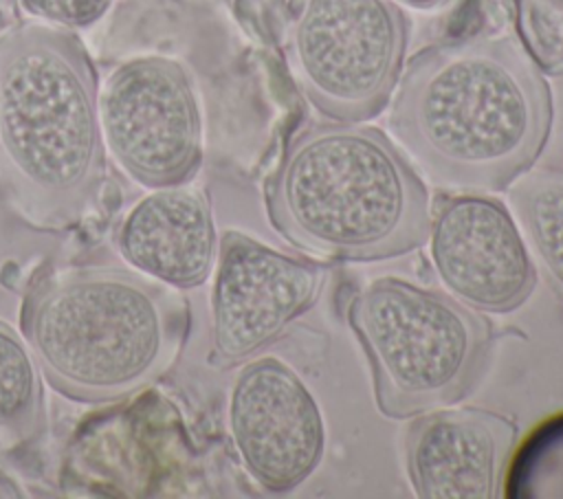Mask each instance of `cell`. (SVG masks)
Masks as SVG:
<instances>
[{
  "label": "cell",
  "instance_id": "6da1fadb",
  "mask_svg": "<svg viewBox=\"0 0 563 499\" xmlns=\"http://www.w3.org/2000/svg\"><path fill=\"white\" fill-rule=\"evenodd\" d=\"M389 125L435 182L497 191L528 171L545 147L552 92L512 37L440 42L400 73Z\"/></svg>",
  "mask_w": 563,
  "mask_h": 499
},
{
  "label": "cell",
  "instance_id": "7a4b0ae2",
  "mask_svg": "<svg viewBox=\"0 0 563 499\" xmlns=\"http://www.w3.org/2000/svg\"><path fill=\"white\" fill-rule=\"evenodd\" d=\"M106 178L99 84L81 40L26 22L0 35V187L33 229L64 231Z\"/></svg>",
  "mask_w": 563,
  "mask_h": 499
},
{
  "label": "cell",
  "instance_id": "3957f363",
  "mask_svg": "<svg viewBox=\"0 0 563 499\" xmlns=\"http://www.w3.org/2000/svg\"><path fill=\"white\" fill-rule=\"evenodd\" d=\"M275 231L325 259L376 262L427 242L429 191L372 125L334 121L299 132L264 189Z\"/></svg>",
  "mask_w": 563,
  "mask_h": 499
},
{
  "label": "cell",
  "instance_id": "277c9868",
  "mask_svg": "<svg viewBox=\"0 0 563 499\" xmlns=\"http://www.w3.org/2000/svg\"><path fill=\"white\" fill-rule=\"evenodd\" d=\"M20 328L53 389L77 402H114L174 363L187 306L169 286L130 270L64 268L29 290Z\"/></svg>",
  "mask_w": 563,
  "mask_h": 499
},
{
  "label": "cell",
  "instance_id": "5b68a950",
  "mask_svg": "<svg viewBox=\"0 0 563 499\" xmlns=\"http://www.w3.org/2000/svg\"><path fill=\"white\" fill-rule=\"evenodd\" d=\"M383 415L405 420L451 407L479 380L490 325L466 303L396 277L367 284L347 303Z\"/></svg>",
  "mask_w": 563,
  "mask_h": 499
},
{
  "label": "cell",
  "instance_id": "8992f818",
  "mask_svg": "<svg viewBox=\"0 0 563 499\" xmlns=\"http://www.w3.org/2000/svg\"><path fill=\"white\" fill-rule=\"evenodd\" d=\"M407 37V18L394 0H301L288 31V59L321 114L361 123L391 99Z\"/></svg>",
  "mask_w": 563,
  "mask_h": 499
},
{
  "label": "cell",
  "instance_id": "52a82bcc",
  "mask_svg": "<svg viewBox=\"0 0 563 499\" xmlns=\"http://www.w3.org/2000/svg\"><path fill=\"white\" fill-rule=\"evenodd\" d=\"M103 147L147 189L185 185L202 163V112L189 70L163 55L117 66L99 88Z\"/></svg>",
  "mask_w": 563,
  "mask_h": 499
},
{
  "label": "cell",
  "instance_id": "ba28073f",
  "mask_svg": "<svg viewBox=\"0 0 563 499\" xmlns=\"http://www.w3.org/2000/svg\"><path fill=\"white\" fill-rule=\"evenodd\" d=\"M325 281V264L224 233L211 290V365H240L273 345L312 308Z\"/></svg>",
  "mask_w": 563,
  "mask_h": 499
},
{
  "label": "cell",
  "instance_id": "9c48e42d",
  "mask_svg": "<svg viewBox=\"0 0 563 499\" xmlns=\"http://www.w3.org/2000/svg\"><path fill=\"white\" fill-rule=\"evenodd\" d=\"M233 448L266 492L301 486L325 453V422L303 380L277 358L244 365L229 393Z\"/></svg>",
  "mask_w": 563,
  "mask_h": 499
},
{
  "label": "cell",
  "instance_id": "30bf717a",
  "mask_svg": "<svg viewBox=\"0 0 563 499\" xmlns=\"http://www.w3.org/2000/svg\"><path fill=\"white\" fill-rule=\"evenodd\" d=\"M427 242L442 284L473 310L512 312L534 288L537 273L519 226L495 198L464 193L442 200Z\"/></svg>",
  "mask_w": 563,
  "mask_h": 499
},
{
  "label": "cell",
  "instance_id": "8fae6325",
  "mask_svg": "<svg viewBox=\"0 0 563 499\" xmlns=\"http://www.w3.org/2000/svg\"><path fill=\"white\" fill-rule=\"evenodd\" d=\"M515 437V422L488 409L440 407L416 415L405 440L413 492L422 499L499 497Z\"/></svg>",
  "mask_w": 563,
  "mask_h": 499
},
{
  "label": "cell",
  "instance_id": "7c38bea8",
  "mask_svg": "<svg viewBox=\"0 0 563 499\" xmlns=\"http://www.w3.org/2000/svg\"><path fill=\"white\" fill-rule=\"evenodd\" d=\"M114 244L136 273L169 288H196L209 277L218 248L209 200L185 185L152 189L125 213Z\"/></svg>",
  "mask_w": 563,
  "mask_h": 499
},
{
  "label": "cell",
  "instance_id": "4fadbf2b",
  "mask_svg": "<svg viewBox=\"0 0 563 499\" xmlns=\"http://www.w3.org/2000/svg\"><path fill=\"white\" fill-rule=\"evenodd\" d=\"M515 202L543 273L563 299V174H541L526 180Z\"/></svg>",
  "mask_w": 563,
  "mask_h": 499
},
{
  "label": "cell",
  "instance_id": "5bb4252c",
  "mask_svg": "<svg viewBox=\"0 0 563 499\" xmlns=\"http://www.w3.org/2000/svg\"><path fill=\"white\" fill-rule=\"evenodd\" d=\"M42 409L37 361L7 323L0 321V429L26 435Z\"/></svg>",
  "mask_w": 563,
  "mask_h": 499
},
{
  "label": "cell",
  "instance_id": "9a60e30c",
  "mask_svg": "<svg viewBox=\"0 0 563 499\" xmlns=\"http://www.w3.org/2000/svg\"><path fill=\"white\" fill-rule=\"evenodd\" d=\"M504 488L510 499H563V413L519 446Z\"/></svg>",
  "mask_w": 563,
  "mask_h": 499
},
{
  "label": "cell",
  "instance_id": "2e32d148",
  "mask_svg": "<svg viewBox=\"0 0 563 499\" xmlns=\"http://www.w3.org/2000/svg\"><path fill=\"white\" fill-rule=\"evenodd\" d=\"M519 42L541 73H563V0H515Z\"/></svg>",
  "mask_w": 563,
  "mask_h": 499
},
{
  "label": "cell",
  "instance_id": "e0dca14e",
  "mask_svg": "<svg viewBox=\"0 0 563 499\" xmlns=\"http://www.w3.org/2000/svg\"><path fill=\"white\" fill-rule=\"evenodd\" d=\"M114 2L117 0H20V7L44 24L73 31L101 20Z\"/></svg>",
  "mask_w": 563,
  "mask_h": 499
},
{
  "label": "cell",
  "instance_id": "ac0fdd59",
  "mask_svg": "<svg viewBox=\"0 0 563 499\" xmlns=\"http://www.w3.org/2000/svg\"><path fill=\"white\" fill-rule=\"evenodd\" d=\"M396 4H405L409 9H420V11H431V9H440L453 0H394Z\"/></svg>",
  "mask_w": 563,
  "mask_h": 499
}]
</instances>
